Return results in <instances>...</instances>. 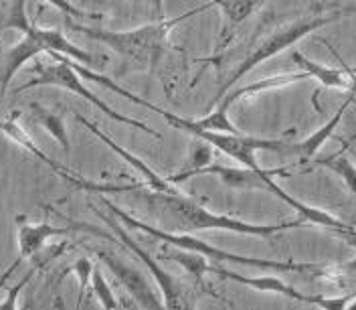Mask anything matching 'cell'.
<instances>
[{"instance_id":"1","label":"cell","mask_w":356,"mask_h":310,"mask_svg":"<svg viewBox=\"0 0 356 310\" xmlns=\"http://www.w3.org/2000/svg\"><path fill=\"white\" fill-rule=\"evenodd\" d=\"M144 201L146 211L156 227L166 231H180V233H197V231H227L239 235H255L267 238L288 229H296L306 225V219H296L286 223H249L231 215L213 213L202 207L199 201L191 199L177 191H154L144 187L140 195Z\"/></svg>"},{"instance_id":"2","label":"cell","mask_w":356,"mask_h":310,"mask_svg":"<svg viewBox=\"0 0 356 310\" xmlns=\"http://www.w3.org/2000/svg\"><path fill=\"white\" fill-rule=\"evenodd\" d=\"M213 2H207L195 10L178 15L175 19H160V21L142 24L138 29H130V31H108L99 26H86V24L73 22L69 17H65V26L79 35H86L91 41L106 45L115 55L122 57L124 65L130 71H152L162 61L170 31L182 21L209 10Z\"/></svg>"},{"instance_id":"3","label":"cell","mask_w":356,"mask_h":310,"mask_svg":"<svg viewBox=\"0 0 356 310\" xmlns=\"http://www.w3.org/2000/svg\"><path fill=\"white\" fill-rule=\"evenodd\" d=\"M104 205L110 209L111 217H115L120 223H124L130 229L144 231L148 235H152L154 240H160L162 244L180 247V249H191L197 251L200 256H204L211 262H225V264H237V266H251L259 268V270H275V272H324L326 266L320 264H310V262H277V260H261V258H251V256H239L233 251H227L221 247L209 245L199 238H195V233H180V231H166L156 227L154 223H146L138 217H134L130 213H126L124 209H120L118 205H113L110 199H104Z\"/></svg>"},{"instance_id":"4","label":"cell","mask_w":356,"mask_h":310,"mask_svg":"<svg viewBox=\"0 0 356 310\" xmlns=\"http://www.w3.org/2000/svg\"><path fill=\"white\" fill-rule=\"evenodd\" d=\"M353 13H355V10H334V13H328V15H310V17H302V19H298V21L289 22L286 26L273 31V33L267 35L266 39L257 45V47H253V49L247 53V57H245L243 61L233 69V73L225 79V84L221 86V91L215 95L213 106L221 100L229 89L235 88L247 73H251L255 67H259L261 63H266L267 59L280 55L282 51H286L291 45L302 41L304 37H308L312 33L320 31L322 26L332 24V22L336 21H342L344 17H348V15H353Z\"/></svg>"},{"instance_id":"5","label":"cell","mask_w":356,"mask_h":310,"mask_svg":"<svg viewBox=\"0 0 356 310\" xmlns=\"http://www.w3.org/2000/svg\"><path fill=\"white\" fill-rule=\"evenodd\" d=\"M47 53H49V57L55 59V63L44 65V63L35 59V75H33L26 84H22V86H19V88L15 89V93H22V91L33 88L67 89V91H71V93L81 95L83 100H88L93 108H97L104 116H108L111 120H115V122H120V124H126V126H130V128H138V130L150 134V136H154V138H160V134L156 132L154 128H150L148 124H144V122H140V120H134L130 116H124V114H120L118 110H113V108L108 106L104 100H99L91 89L86 88V84H83V79L79 77V73L67 63L65 55H61V53H57V51H47Z\"/></svg>"},{"instance_id":"6","label":"cell","mask_w":356,"mask_h":310,"mask_svg":"<svg viewBox=\"0 0 356 310\" xmlns=\"http://www.w3.org/2000/svg\"><path fill=\"white\" fill-rule=\"evenodd\" d=\"M184 132L207 142L211 148L221 150L222 155L231 156L241 166L253 169V171H261L255 158L257 153L286 155V153H291V144H293L282 138H257V136H247L243 132H215V130H200V128H186Z\"/></svg>"},{"instance_id":"7","label":"cell","mask_w":356,"mask_h":310,"mask_svg":"<svg viewBox=\"0 0 356 310\" xmlns=\"http://www.w3.org/2000/svg\"><path fill=\"white\" fill-rule=\"evenodd\" d=\"M209 274H217L219 278H225V280H233L237 284H243V286H249V288L261 290V292H273V294H282L286 298H291L300 304H314V307H320V309H328V310H342L348 309L350 300L356 296V292H350V294H342V296H334V298H328V296H322V294H304L300 290H296L293 286H289L286 282H282L280 278H273V276H241L233 270H227V268L213 266L209 268Z\"/></svg>"},{"instance_id":"8","label":"cell","mask_w":356,"mask_h":310,"mask_svg":"<svg viewBox=\"0 0 356 310\" xmlns=\"http://www.w3.org/2000/svg\"><path fill=\"white\" fill-rule=\"evenodd\" d=\"M17 114H19V111H17ZM17 114H10V118L0 120V132L4 134L6 138H10L17 146L24 148L29 155H33L37 160H41L43 164H47L53 173H57V175L63 178V180H67L69 185H73V187H77V189H83V191H93V193H126V191H138V189H144V187H146L144 183H140V185H128V187H113V185L91 183L88 178L79 177L77 173L69 171L63 164H59L57 160H53L49 155H44L43 150L29 138V134L24 132L21 126H19V122H17V118H15Z\"/></svg>"},{"instance_id":"9","label":"cell","mask_w":356,"mask_h":310,"mask_svg":"<svg viewBox=\"0 0 356 310\" xmlns=\"http://www.w3.org/2000/svg\"><path fill=\"white\" fill-rule=\"evenodd\" d=\"M97 213V217H102L106 225L110 227L111 233H115L118 235V242L124 245L128 251H132L134 256L138 258V260H142L144 262V266L148 268V272L152 274V278L156 280V284H158V288H160V294H162V302H164V307L166 309H186L188 307V302H186V294H184V290L180 286V282H178L177 278L172 276V274H168L160 262H156L154 258L142 247L140 244H136L132 238H130V233L124 229V223H120L115 217H111V215H106V213H99V211H95Z\"/></svg>"},{"instance_id":"10","label":"cell","mask_w":356,"mask_h":310,"mask_svg":"<svg viewBox=\"0 0 356 310\" xmlns=\"http://www.w3.org/2000/svg\"><path fill=\"white\" fill-rule=\"evenodd\" d=\"M288 175H291V171H288V169H271L266 175V178H264L266 191H269L271 195H275L277 199H282L286 205H289L296 213L302 215V219H306V223H314V225H320V227H324V229H328V231H334L336 235L348 240V242L356 247V229L353 225L340 222L338 217H334L332 213H328V211H324V209L312 207V205L304 203V201L291 197L288 191H284V189L275 183V178H273L288 177Z\"/></svg>"},{"instance_id":"11","label":"cell","mask_w":356,"mask_h":310,"mask_svg":"<svg viewBox=\"0 0 356 310\" xmlns=\"http://www.w3.org/2000/svg\"><path fill=\"white\" fill-rule=\"evenodd\" d=\"M35 26H37L35 22H26L21 31L22 39L10 47H4L0 41V98L6 93L17 71L44 53V45L41 37L37 35Z\"/></svg>"},{"instance_id":"12","label":"cell","mask_w":356,"mask_h":310,"mask_svg":"<svg viewBox=\"0 0 356 310\" xmlns=\"http://www.w3.org/2000/svg\"><path fill=\"white\" fill-rule=\"evenodd\" d=\"M95 256L118 278V282L128 290V294L134 298V304L136 307H142V309H160L164 304L162 298H158L154 288L150 286V282L146 280V276L140 270H136L130 264H126L124 260H120L118 256H113L111 251H106V249H97Z\"/></svg>"},{"instance_id":"13","label":"cell","mask_w":356,"mask_h":310,"mask_svg":"<svg viewBox=\"0 0 356 310\" xmlns=\"http://www.w3.org/2000/svg\"><path fill=\"white\" fill-rule=\"evenodd\" d=\"M75 120H77L81 126H86V128H88L89 132L93 134L95 138H99L106 146H110L111 150L120 156L122 160H126V162L132 166L134 171H138V175L144 178V185H146L148 189H154V191H175V185H170L166 178H162L158 173H154V171H152L144 160H142V158H138V156H134L132 153H128L122 144H118V142H115L113 138H110L108 134L102 132L93 122H89L86 116H81V114H77V111H75Z\"/></svg>"},{"instance_id":"14","label":"cell","mask_w":356,"mask_h":310,"mask_svg":"<svg viewBox=\"0 0 356 310\" xmlns=\"http://www.w3.org/2000/svg\"><path fill=\"white\" fill-rule=\"evenodd\" d=\"M269 171L267 169L253 171V169H247V166H225V164H211L209 162L207 166H200L199 171H195L193 177L215 175L225 187L235 189V191H266L264 178H266Z\"/></svg>"},{"instance_id":"15","label":"cell","mask_w":356,"mask_h":310,"mask_svg":"<svg viewBox=\"0 0 356 310\" xmlns=\"http://www.w3.org/2000/svg\"><path fill=\"white\" fill-rule=\"evenodd\" d=\"M304 79H310L308 73L304 71H296V73H284V75H273V77H267L261 82H255V84H247L243 88L229 89V93H225L221 100L213 106V110L219 111H229L241 98H253L257 93H264V91H271V89L286 88L289 84H298V82H304Z\"/></svg>"},{"instance_id":"16","label":"cell","mask_w":356,"mask_h":310,"mask_svg":"<svg viewBox=\"0 0 356 310\" xmlns=\"http://www.w3.org/2000/svg\"><path fill=\"white\" fill-rule=\"evenodd\" d=\"M67 231H69L67 227H53L51 223H47V222L26 223V225H21V227H19V233H17V242H19V258H17V262H15V266L13 268L19 266L22 260H26V258L37 256L51 238H55V235H63V233H67ZM13 268H10L6 274H10V272H13Z\"/></svg>"},{"instance_id":"17","label":"cell","mask_w":356,"mask_h":310,"mask_svg":"<svg viewBox=\"0 0 356 310\" xmlns=\"http://www.w3.org/2000/svg\"><path fill=\"white\" fill-rule=\"evenodd\" d=\"M348 108H350V102H348V98H346L344 104L334 111L332 118H330L328 122H324V126H320V128H318L316 132H312L308 138H304V140L291 144V155L298 156L302 162H310V160H314V156L318 155V150L324 146V142H326L328 138H332L334 130H336L338 124L342 122V116L346 114Z\"/></svg>"},{"instance_id":"18","label":"cell","mask_w":356,"mask_h":310,"mask_svg":"<svg viewBox=\"0 0 356 310\" xmlns=\"http://www.w3.org/2000/svg\"><path fill=\"white\" fill-rule=\"evenodd\" d=\"M291 61L296 63V67H300V71L308 73L310 79H318L324 88L330 89H348L350 79L346 75L344 69H334L328 65H320L316 61H312L308 57H304L302 53H291Z\"/></svg>"},{"instance_id":"19","label":"cell","mask_w":356,"mask_h":310,"mask_svg":"<svg viewBox=\"0 0 356 310\" xmlns=\"http://www.w3.org/2000/svg\"><path fill=\"white\" fill-rule=\"evenodd\" d=\"M312 162H314V166H322V169L332 171L334 175H338L346 183L350 193L356 195V164L344 153L326 156V158H314Z\"/></svg>"},{"instance_id":"20","label":"cell","mask_w":356,"mask_h":310,"mask_svg":"<svg viewBox=\"0 0 356 310\" xmlns=\"http://www.w3.org/2000/svg\"><path fill=\"white\" fill-rule=\"evenodd\" d=\"M164 258L170 260V262H177L178 266L184 268V272L191 274L197 280V284L202 282V276L209 274V268H211L204 256H200L197 251H191V249L177 247V251H168V254H164Z\"/></svg>"},{"instance_id":"21","label":"cell","mask_w":356,"mask_h":310,"mask_svg":"<svg viewBox=\"0 0 356 310\" xmlns=\"http://www.w3.org/2000/svg\"><path fill=\"white\" fill-rule=\"evenodd\" d=\"M31 110L35 114V118H37V122L43 126L47 132L51 134L65 150H69V138H67L65 132V122H63V118L61 116H57V114H53V111L44 110L41 106H31Z\"/></svg>"},{"instance_id":"22","label":"cell","mask_w":356,"mask_h":310,"mask_svg":"<svg viewBox=\"0 0 356 310\" xmlns=\"http://www.w3.org/2000/svg\"><path fill=\"white\" fill-rule=\"evenodd\" d=\"M89 284H91V288H93V294H95V298H97V302L104 307V309H118L120 304H118V300H115V296H113V290L110 288V284L106 282V276H104V272H102V268L93 266V272H91V280H89Z\"/></svg>"},{"instance_id":"23","label":"cell","mask_w":356,"mask_h":310,"mask_svg":"<svg viewBox=\"0 0 356 310\" xmlns=\"http://www.w3.org/2000/svg\"><path fill=\"white\" fill-rule=\"evenodd\" d=\"M93 266H95V264H93L91 260H88V258H79L77 262H73V266L67 268L65 270V276L67 274H75V276L79 278V286H81V294H79V296H83V294H86V290H88Z\"/></svg>"},{"instance_id":"24","label":"cell","mask_w":356,"mask_h":310,"mask_svg":"<svg viewBox=\"0 0 356 310\" xmlns=\"http://www.w3.org/2000/svg\"><path fill=\"white\" fill-rule=\"evenodd\" d=\"M47 4H51V6H55L59 13H63L65 17L69 19H95V15H91V13H86V10H81V8H77L71 0H43Z\"/></svg>"},{"instance_id":"25","label":"cell","mask_w":356,"mask_h":310,"mask_svg":"<svg viewBox=\"0 0 356 310\" xmlns=\"http://www.w3.org/2000/svg\"><path fill=\"white\" fill-rule=\"evenodd\" d=\"M322 43L326 45V47L332 51V55L336 57V59H338V63H340V65H342V69L346 71V75H348V79H350V86H348V89H346V91H348V102H350V106H355L356 108V71L350 65H346V63H344V59L340 57V53H338L332 45L328 43V41H322Z\"/></svg>"},{"instance_id":"26","label":"cell","mask_w":356,"mask_h":310,"mask_svg":"<svg viewBox=\"0 0 356 310\" xmlns=\"http://www.w3.org/2000/svg\"><path fill=\"white\" fill-rule=\"evenodd\" d=\"M33 274H35V268H33V270H29V272L24 274V278H22L21 282H19L15 288L6 294V298H4V300H0V309H17V296H19V292L29 284V280H31V276H33Z\"/></svg>"},{"instance_id":"27","label":"cell","mask_w":356,"mask_h":310,"mask_svg":"<svg viewBox=\"0 0 356 310\" xmlns=\"http://www.w3.org/2000/svg\"><path fill=\"white\" fill-rule=\"evenodd\" d=\"M328 272H330L332 276H340V278H346V280H350V282H356V258L355 260H350V262H346V264H342V266L334 268V270L328 268Z\"/></svg>"},{"instance_id":"28","label":"cell","mask_w":356,"mask_h":310,"mask_svg":"<svg viewBox=\"0 0 356 310\" xmlns=\"http://www.w3.org/2000/svg\"><path fill=\"white\" fill-rule=\"evenodd\" d=\"M150 6H152V10H154V17L160 21V19H164V0H146Z\"/></svg>"},{"instance_id":"29","label":"cell","mask_w":356,"mask_h":310,"mask_svg":"<svg viewBox=\"0 0 356 310\" xmlns=\"http://www.w3.org/2000/svg\"><path fill=\"white\" fill-rule=\"evenodd\" d=\"M348 309H356V296L350 300V304H348Z\"/></svg>"},{"instance_id":"30","label":"cell","mask_w":356,"mask_h":310,"mask_svg":"<svg viewBox=\"0 0 356 310\" xmlns=\"http://www.w3.org/2000/svg\"><path fill=\"white\" fill-rule=\"evenodd\" d=\"M350 142H356V134H355V136H353V140H350Z\"/></svg>"}]
</instances>
